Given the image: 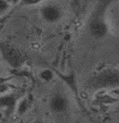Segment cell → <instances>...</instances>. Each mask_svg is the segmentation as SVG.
<instances>
[{"instance_id":"obj_1","label":"cell","mask_w":119,"mask_h":123,"mask_svg":"<svg viewBox=\"0 0 119 123\" xmlns=\"http://www.w3.org/2000/svg\"><path fill=\"white\" fill-rule=\"evenodd\" d=\"M87 87L90 90L119 87V68H109L95 73L88 80Z\"/></svg>"},{"instance_id":"obj_2","label":"cell","mask_w":119,"mask_h":123,"mask_svg":"<svg viewBox=\"0 0 119 123\" xmlns=\"http://www.w3.org/2000/svg\"><path fill=\"white\" fill-rule=\"evenodd\" d=\"M88 31L90 34L96 39L105 37L109 32V25L105 18L100 14L93 15L88 23Z\"/></svg>"},{"instance_id":"obj_3","label":"cell","mask_w":119,"mask_h":123,"mask_svg":"<svg viewBox=\"0 0 119 123\" xmlns=\"http://www.w3.org/2000/svg\"><path fill=\"white\" fill-rule=\"evenodd\" d=\"M41 17L48 23H56L60 21L63 16L62 6L57 3H45L40 10Z\"/></svg>"},{"instance_id":"obj_4","label":"cell","mask_w":119,"mask_h":123,"mask_svg":"<svg viewBox=\"0 0 119 123\" xmlns=\"http://www.w3.org/2000/svg\"><path fill=\"white\" fill-rule=\"evenodd\" d=\"M49 106L52 113L56 115H61L67 111L69 107V101L63 93L57 92L50 96Z\"/></svg>"},{"instance_id":"obj_5","label":"cell","mask_w":119,"mask_h":123,"mask_svg":"<svg viewBox=\"0 0 119 123\" xmlns=\"http://www.w3.org/2000/svg\"><path fill=\"white\" fill-rule=\"evenodd\" d=\"M2 53L5 59L14 68L20 67L23 62V57L21 54L16 49H14L13 47L4 44L2 47Z\"/></svg>"},{"instance_id":"obj_6","label":"cell","mask_w":119,"mask_h":123,"mask_svg":"<svg viewBox=\"0 0 119 123\" xmlns=\"http://www.w3.org/2000/svg\"><path fill=\"white\" fill-rule=\"evenodd\" d=\"M16 105H17V101L14 95L4 94L0 96V108H6L8 110H11Z\"/></svg>"},{"instance_id":"obj_7","label":"cell","mask_w":119,"mask_h":123,"mask_svg":"<svg viewBox=\"0 0 119 123\" xmlns=\"http://www.w3.org/2000/svg\"><path fill=\"white\" fill-rule=\"evenodd\" d=\"M29 107V103L27 99H21L19 103H17L16 108H17V113L19 115H23L26 111L28 110Z\"/></svg>"},{"instance_id":"obj_8","label":"cell","mask_w":119,"mask_h":123,"mask_svg":"<svg viewBox=\"0 0 119 123\" xmlns=\"http://www.w3.org/2000/svg\"><path fill=\"white\" fill-rule=\"evenodd\" d=\"M40 79L44 81H51L54 78V73L50 70V69H43L40 73H39Z\"/></svg>"},{"instance_id":"obj_9","label":"cell","mask_w":119,"mask_h":123,"mask_svg":"<svg viewBox=\"0 0 119 123\" xmlns=\"http://www.w3.org/2000/svg\"><path fill=\"white\" fill-rule=\"evenodd\" d=\"M9 7H10L9 2L4 1V0H0V14H1V13L6 12Z\"/></svg>"},{"instance_id":"obj_10","label":"cell","mask_w":119,"mask_h":123,"mask_svg":"<svg viewBox=\"0 0 119 123\" xmlns=\"http://www.w3.org/2000/svg\"><path fill=\"white\" fill-rule=\"evenodd\" d=\"M9 87L7 86L5 83H0V96L6 94V92H8Z\"/></svg>"},{"instance_id":"obj_11","label":"cell","mask_w":119,"mask_h":123,"mask_svg":"<svg viewBox=\"0 0 119 123\" xmlns=\"http://www.w3.org/2000/svg\"><path fill=\"white\" fill-rule=\"evenodd\" d=\"M22 4H24L26 6H36L39 4H44V2L41 1H33V0H27V1H23Z\"/></svg>"},{"instance_id":"obj_12","label":"cell","mask_w":119,"mask_h":123,"mask_svg":"<svg viewBox=\"0 0 119 123\" xmlns=\"http://www.w3.org/2000/svg\"><path fill=\"white\" fill-rule=\"evenodd\" d=\"M32 123H44V121H42V120H39V119H36V120H34Z\"/></svg>"}]
</instances>
